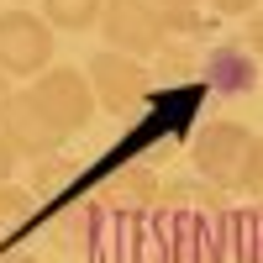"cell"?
<instances>
[{
  "label": "cell",
  "instance_id": "1",
  "mask_svg": "<svg viewBox=\"0 0 263 263\" xmlns=\"http://www.w3.org/2000/svg\"><path fill=\"white\" fill-rule=\"evenodd\" d=\"M253 126L242 121H211L200 137H195V153H190V163L200 179H211L216 190H242L248 179V168H253Z\"/></svg>",
  "mask_w": 263,
  "mask_h": 263
},
{
  "label": "cell",
  "instance_id": "2",
  "mask_svg": "<svg viewBox=\"0 0 263 263\" xmlns=\"http://www.w3.org/2000/svg\"><path fill=\"white\" fill-rule=\"evenodd\" d=\"M58 32L37 11H0V74L6 79H37L42 69H53Z\"/></svg>",
  "mask_w": 263,
  "mask_h": 263
},
{
  "label": "cell",
  "instance_id": "3",
  "mask_svg": "<svg viewBox=\"0 0 263 263\" xmlns=\"http://www.w3.org/2000/svg\"><path fill=\"white\" fill-rule=\"evenodd\" d=\"M0 137L16 147V158H53V153L69 142V132L42 111V100L27 84V90H11L6 105H0Z\"/></svg>",
  "mask_w": 263,
  "mask_h": 263
},
{
  "label": "cell",
  "instance_id": "4",
  "mask_svg": "<svg viewBox=\"0 0 263 263\" xmlns=\"http://www.w3.org/2000/svg\"><path fill=\"white\" fill-rule=\"evenodd\" d=\"M100 32L116 53L126 58H153L168 42V21L153 0H105L100 6Z\"/></svg>",
  "mask_w": 263,
  "mask_h": 263
},
{
  "label": "cell",
  "instance_id": "5",
  "mask_svg": "<svg viewBox=\"0 0 263 263\" xmlns=\"http://www.w3.org/2000/svg\"><path fill=\"white\" fill-rule=\"evenodd\" d=\"M84 74H90L95 105H105L111 116H126V111H137V105L147 100V90H153V79H147V69H142V58H126V53H116V48L95 53Z\"/></svg>",
  "mask_w": 263,
  "mask_h": 263
},
{
  "label": "cell",
  "instance_id": "6",
  "mask_svg": "<svg viewBox=\"0 0 263 263\" xmlns=\"http://www.w3.org/2000/svg\"><path fill=\"white\" fill-rule=\"evenodd\" d=\"M32 95L42 100V111H48L63 132H84L95 116V90H90V74L84 69H69V63H53V69H42L37 84H32Z\"/></svg>",
  "mask_w": 263,
  "mask_h": 263
},
{
  "label": "cell",
  "instance_id": "7",
  "mask_svg": "<svg viewBox=\"0 0 263 263\" xmlns=\"http://www.w3.org/2000/svg\"><path fill=\"white\" fill-rule=\"evenodd\" d=\"M205 84H211V90H221V95L253 90V84H258L253 53L242 48V42H221V48H211V58H205Z\"/></svg>",
  "mask_w": 263,
  "mask_h": 263
},
{
  "label": "cell",
  "instance_id": "8",
  "mask_svg": "<svg viewBox=\"0 0 263 263\" xmlns=\"http://www.w3.org/2000/svg\"><path fill=\"white\" fill-rule=\"evenodd\" d=\"M105 0H42V21L53 32H90Z\"/></svg>",
  "mask_w": 263,
  "mask_h": 263
},
{
  "label": "cell",
  "instance_id": "9",
  "mask_svg": "<svg viewBox=\"0 0 263 263\" xmlns=\"http://www.w3.org/2000/svg\"><path fill=\"white\" fill-rule=\"evenodd\" d=\"M27 221H32V195L21 190V184H0V248H11L21 232H27Z\"/></svg>",
  "mask_w": 263,
  "mask_h": 263
},
{
  "label": "cell",
  "instance_id": "10",
  "mask_svg": "<svg viewBox=\"0 0 263 263\" xmlns=\"http://www.w3.org/2000/svg\"><path fill=\"white\" fill-rule=\"evenodd\" d=\"M105 195H111V200H126V211H137L153 195V179L142 168H132V179H126V174H111V179H105Z\"/></svg>",
  "mask_w": 263,
  "mask_h": 263
},
{
  "label": "cell",
  "instance_id": "11",
  "mask_svg": "<svg viewBox=\"0 0 263 263\" xmlns=\"http://www.w3.org/2000/svg\"><path fill=\"white\" fill-rule=\"evenodd\" d=\"M242 48L253 53V58H263V11H248V27H242Z\"/></svg>",
  "mask_w": 263,
  "mask_h": 263
},
{
  "label": "cell",
  "instance_id": "12",
  "mask_svg": "<svg viewBox=\"0 0 263 263\" xmlns=\"http://www.w3.org/2000/svg\"><path fill=\"white\" fill-rule=\"evenodd\" d=\"M242 190H253L258 200H263V137H258V147H253V168H248V179H242Z\"/></svg>",
  "mask_w": 263,
  "mask_h": 263
},
{
  "label": "cell",
  "instance_id": "13",
  "mask_svg": "<svg viewBox=\"0 0 263 263\" xmlns=\"http://www.w3.org/2000/svg\"><path fill=\"white\" fill-rule=\"evenodd\" d=\"M211 11H216V16H248L253 0H211Z\"/></svg>",
  "mask_w": 263,
  "mask_h": 263
},
{
  "label": "cell",
  "instance_id": "14",
  "mask_svg": "<svg viewBox=\"0 0 263 263\" xmlns=\"http://www.w3.org/2000/svg\"><path fill=\"white\" fill-rule=\"evenodd\" d=\"M11 174H16V147H11L6 137H0V184H6Z\"/></svg>",
  "mask_w": 263,
  "mask_h": 263
},
{
  "label": "cell",
  "instance_id": "15",
  "mask_svg": "<svg viewBox=\"0 0 263 263\" xmlns=\"http://www.w3.org/2000/svg\"><path fill=\"white\" fill-rule=\"evenodd\" d=\"M0 263H42V258H32V253H16V248H0Z\"/></svg>",
  "mask_w": 263,
  "mask_h": 263
},
{
  "label": "cell",
  "instance_id": "16",
  "mask_svg": "<svg viewBox=\"0 0 263 263\" xmlns=\"http://www.w3.org/2000/svg\"><path fill=\"white\" fill-rule=\"evenodd\" d=\"M158 11H179V6H200V0H153Z\"/></svg>",
  "mask_w": 263,
  "mask_h": 263
},
{
  "label": "cell",
  "instance_id": "17",
  "mask_svg": "<svg viewBox=\"0 0 263 263\" xmlns=\"http://www.w3.org/2000/svg\"><path fill=\"white\" fill-rule=\"evenodd\" d=\"M6 95H11V79H6V74H0V105H6Z\"/></svg>",
  "mask_w": 263,
  "mask_h": 263
}]
</instances>
